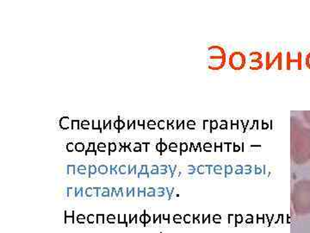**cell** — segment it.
Listing matches in <instances>:
<instances>
[{
	"mask_svg": "<svg viewBox=\"0 0 310 233\" xmlns=\"http://www.w3.org/2000/svg\"><path fill=\"white\" fill-rule=\"evenodd\" d=\"M292 154L298 164L305 163L310 158V130L298 123L293 126Z\"/></svg>",
	"mask_w": 310,
	"mask_h": 233,
	"instance_id": "cell-1",
	"label": "cell"
},
{
	"mask_svg": "<svg viewBox=\"0 0 310 233\" xmlns=\"http://www.w3.org/2000/svg\"><path fill=\"white\" fill-rule=\"evenodd\" d=\"M294 206L299 214H305L310 212V181L302 180L296 185Z\"/></svg>",
	"mask_w": 310,
	"mask_h": 233,
	"instance_id": "cell-2",
	"label": "cell"
},
{
	"mask_svg": "<svg viewBox=\"0 0 310 233\" xmlns=\"http://www.w3.org/2000/svg\"><path fill=\"white\" fill-rule=\"evenodd\" d=\"M208 68L212 71H218L224 68L227 62L226 51L221 46L212 45L208 48Z\"/></svg>",
	"mask_w": 310,
	"mask_h": 233,
	"instance_id": "cell-3",
	"label": "cell"
},
{
	"mask_svg": "<svg viewBox=\"0 0 310 233\" xmlns=\"http://www.w3.org/2000/svg\"><path fill=\"white\" fill-rule=\"evenodd\" d=\"M228 63L230 68L234 71H240L246 66V57L241 51H234L229 55Z\"/></svg>",
	"mask_w": 310,
	"mask_h": 233,
	"instance_id": "cell-4",
	"label": "cell"
},
{
	"mask_svg": "<svg viewBox=\"0 0 310 233\" xmlns=\"http://www.w3.org/2000/svg\"><path fill=\"white\" fill-rule=\"evenodd\" d=\"M251 65L250 69L253 71H258L263 68V62H262V54L258 51H252L250 53Z\"/></svg>",
	"mask_w": 310,
	"mask_h": 233,
	"instance_id": "cell-5",
	"label": "cell"
},
{
	"mask_svg": "<svg viewBox=\"0 0 310 233\" xmlns=\"http://www.w3.org/2000/svg\"><path fill=\"white\" fill-rule=\"evenodd\" d=\"M60 127L62 130H69L72 128V120L70 119L68 116H64L60 119Z\"/></svg>",
	"mask_w": 310,
	"mask_h": 233,
	"instance_id": "cell-6",
	"label": "cell"
},
{
	"mask_svg": "<svg viewBox=\"0 0 310 233\" xmlns=\"http://www.w3.org/2000/svg\"><path fill=\"white\" fill-rule=\"evenodd\" d=\"M95 146H96L95 142H90L89 146H88L87 150H85V154H86V156H87V154H89V153H91V152H93L95 154H97V151L95 150Z\"/></svg>",
	"mask_w": 310,
	"mask_h": 233,
	"instance_id": "cell-7",
	"label": "cell"
},
{
	"mask_svg": "<svg viewBox=\"0 0 310 233\" xmlns=\"http://www.w3.org/2000/svg\"><path fill=\"white\" fill-rule=\"evenodd\" d=\"M86 220H87L88 224H95V222H97V218L94 214H89L86 218Z\"/></svg>",
	"mask_w": 310,
	"mask_h": 233,
	"instance_id": "cell-8",
	"label": "cell"
},
{
	"mask_svg": "<svg viewBox=\"0 0 310 233\" xmlns=\"http://www.w3.org/2000/svg\"><path fill=\"white\" fill-rule=\"evenodd\" d=\"M97 172L100 174H106L108 173V168H107L106 165H101L97 168Z\"/></svg>",
	"mask_w": 310,
	"mask_h": 233,
	"instance_id": "cell-9",
	"label": "cell"
},
{
	"mask_svg": "<svg viewBox=\"0 0 310 233\" xmlns=\"http://www.w3.org/2000/svg\"><path fill=\"white\" fill-rule=\"evenodd\" d=\"M80 127H81L82 129H85V130L90 129V128H91V124H90V122L88 121V120H86V119L82 120V121L80 122Z\"/></svg>",
	"mask_w": 310,
	"mask_h": 233,
	"instance_id": "cell-10",
	"label": "cell"
},
{
	"mask_svg": "<svg viewBox=\"0 0 310 233\" xmlns=\"http://www.w3.org/2000/svg\"><path fill=\"white\" fill-rule=\"evenodd\" d=\"M77 172L79 174L85 175L86 174V172H87V169H86V167L85 165H79L77 168Z\"/></svg>",
	"mask_w": 310,
	"mask_h": 233,
	"instance_id": "cell-11",
	"label": "cell"
},
{
	"mask_svg": "<svg viewBox=\"0 0 310 233\" xmlns=\"http://www.w3.org/2000/svg\"><path fill=\"white\" fill-rule=\"evenodd\" d=\"M97 218V224H104V214H101V213H98L96 216Z\"/></svg>",
	"mask_w": 310,
	"mask_h": 233,
	"instance_id": "cell-12",
	"label": "cell"
},
{
	"mask_svg": "<svg viewBox=\"0 0 310 233\" xmlns=\"http://www.w3.org/2000/svg\"><path fill=\"white\" fill-rule=\"evenodd\" d=\"M75 170H76L75 165L70 164V165L67 166V174H69V175H73V174H75Z\"/></svg>",
	"mask_w": 310,
	"mask_h": 233,
	"instance_id": "cell-13",
	"label": "cell"
},
{
	"mask_svg": "<svg viewBox=\"0 0 310 233\" xmlns=\"http://www.w3.org/2000/svg\"><path fill=\"white\" fill-rule=\"evenodd\" d=\"M75 150L77 152H83L85 150V144L83 142H78L75 144Z\"/></svg>",
	"mask_w": 310,
	"mask_h": 233,
	"instance_id": "cell-14",
	"label": "cell"
},
{
	"mask_svg": "<svg viewBox=\"0 0 310 233\" xmlns=\"http://www.w3.org/2000/svg\"><path fill=\"white\" fill-rule=\"evenodd\" d=\"M110 190L108 188H102V192H101V196L102 197H110Z\"/></svg>",
	"mask_w": 310,
	"mask_h": 233,
	"instance_id": "cell-15",
	"label": "cell"
},
{
	"mask_svg": "<svg viewBox=\"0 0 310 233\" xmlns=\"http://www.w3.org/2000/svg\"><path fill=\"white\" fill-rule=\"evenodd\" d=\"M67 197L72 198L75 197V192H76V188H67Z\"/></svg>",
	"mask_w": 310,
	"mask_h": 233,
	"instance_id": "cell-16",
	"label": "cell"
},
{
	"mask_svg": "<svg viewBox=\"0 0 310 233\" xmlns=\"http://www.w3.org/2000/svg\"><path fill=\"white\" fill-rule=\"evenodd\" d=\"M97 148L99 152H105L107 150L106 144H105L104 142H99V144L97 145Z\"/></svg>",
	"mask_w": 310,
	"mask_h": 233,
	"instance_id": "cell-17",
	"label": "cell"
},
{
	"mask_svg": "<svg viewBox=\"0 0 310 233\" xmlns=\"http://www.w3.org/2000/svg\"><path fill=\"white\" fill-rule=\"evenodd\" d=\"M106 219L110 224H116V218L114 214H109L107 216Z\"/></svg>",
	"mask_w": 310,
	"mask_h": 233,
	"instance_id": "cell-18",
	"label": "cell"
},
{
	"mask_svg": "<svg viewBox=\"0 0 310 233\" xmlns=\"http://www.w3.org/2000/svg\"><path fill=\"white\" fill-rule=\"evenodd\" d=\"M74 219H75L74 216H66V217H65V224H74V222H75Z\"/></svg>",
	"mask_w": 310,
	"mask_h": 233,
	"instance_id": "cell-19",
	"label": "cell"
},
{
	"mask_svg": "<svg viewBox=\"0 0 310 233\" xmlns=\"http://www.w3.org/2000/svg\"><path fill=\"white\" fill-rule=\"evenodd\" d=\"M118 224H124L126 226V214H118Z\"/></svg>",
	"mask_w": 310,
	"mask_h": 233,
	"instance_id": "cell-20",
	"label": "cell"
},
{
	"mask_svg": "<svg viewBox=\"0 0 310 233\" xmlns=\"http://www.w3.org/2000/svg\"><path fill=\"white\" fill-rule=\"evenodd\" d=\"M80 128V121L79 120H72V130H78Z\"/></svg>",
	"mask_w": 310,
	"mask_h": 233,
	"instance_id": "cell-21",
	"label": "cell"
},
{
	"mask_svg": "<svg viewBox=\"0 0 310 233\" xmlns=\"http://www.w3.org/2000/svg\"><path fill=\"white\" fill-rule=\"evenodd\" d=\"M76 219H77V222L78 223V224H85V221H87L86 220L85 216L84 214H78L77 216V218Z\"/></svg>",
	"mask_w": 310,
	"mask_h": 233,
	"instance_id": "cell-22",
	"label": "cell"
},
{
	"mask_svg": "<svg viewBox=\"0 0 310 233\" xmlns=\"http://www.w3.org/2000/svg\"><path fill=\"white\" fill-rule=\"evenodd\" d=\"M118 171H119V173L121 174H128V172H129V168H127L126 165H122L119 167Z\"/></svg>",
	"mask_w": 310,
	"mask_h": 233,
	"instance_id": "cell-23",
	"label": "cell"
},
{
	"mask_svg": "<svg viewBox=\"0 0 310 233\" xmlns=\"http://www.w3.org/2000/svg\"><path fill=\"white\" fill-rule=\"evenodd\" d=\"M117 148V145L116 142H110L109 144V154H110V152H115Z\"/></svg>",
	"mask_w": 310,
	"mask_h": 233,
	"instance_id": "cell-24",
	"label": "cell"
},
{
	"mask_svg": "<svg viewBox=\"0 0 310 233\" xmlns=\"http://www.w3.org/2000/svg\"><path fill=\"white\" fill-rule=\"evenodd\" d=\"M97 167H96L95 165H93V164H91V165H90L89 166V176H91V175H92V174H95L96 173H97Z\"/></svg>",
	"mask_w": 310,
	"mask_h": 233,
	"instance_id": "cell-25",
	"label": "cell"
},
{
	"mask_svg": "<svg viewBox=\"0 0 310 233\" xmlns=\"http://www.w3.org/2000/svg\"><path fill=\"white\" fill-rule=\"evenodd\" d=\"M91 128L93 130H99V128H100V122H99V120H92Z\"/></svg>",
	"mask_w": 310,
	"mask_h": 233,
	"instance_id": "cell-26",
	"label": "cell"
},
{
	"mask_svg": "<svg viewBox=\"0 0 310 233\" xmlns=\"http://www.w3.org/2000/svg\"><path fill=\"white\" fill-rule=\"evenodd\" d=\"M85 194L86 197H92V196H94V194H93V188H87L85 191Z\"/></svg>",
	"mask_w": 310,
	"mask_h": 233,
	"instance_id": "cell-27",
	"label": "cell"
},
{
	"mask_svg": "<svg viewBox=\"0 0 310 233\" xmlns=\"http://www.w3.org/2000/svg\"><path fill=\"white\" fill-rule=\"evenodd\" d=\"M74 150H75V144L73 142H68L66 144V150L68 152H72Z\"/></svg>",
	"mask_w": 310,
	"mask_h": 233,
	"instance_id": "cell-28",
	"label": "cell"
},
{
	"mask_svg": "<svg viewBox=\"0 0 310 233\" xmlns=\"http://www.w3.org/2000/svg\"><path fill=\"white\" fill-rule=\"evenodd\" d=\"M146 188H138V196L139 197H145L146 195Z\"/></svg>",
	"mask_w": 310,
	"mask_h": 233,
	"instance_id": "cell-29",
	"label": "cell"
},
{
	"mask_svg": "<svg viewBox=\"0 0 310 233\" xmlns=\"http://www.w3.org/2000/svg\"><path fill=\"white\" fill-rule=\"evenodd\" d=\"M128 168H129V172H128V174H137V172H136V166H135V165H134V166L129 165Z\"/></svg>",
	"mask_w": 310,
	"mask_h": 233,
	"instance_id": "cell-30",
	"label": "cell"
},
{
	"mask_svg": "<svg viewBox=\"0 0 310 233\" xmlns=\"http://www.w3.org/2000/svg\"><path fill=\"white\" fill-rule=\"evenodd\" d=\"M83 192H84V189H83V188H80L79 189H78L77 188H76V192H75V197H78V196H80V197H83Z\"/></svg>",
	"mask_w": 310,
	"mask_h": 233,
	"instance_id": "cell-31",
	"label": "cell"
},
{
	"mask_svg": "<svg viewBox=\"0 0 310 233\" xmlns=\"http://www.w3.org/2000/svg\"><path fill=\"white\" fill-rule=\"evenodd\" d=\"M119 120L120 116H117V119L113 121V124H114V128L116 130H117V131H119Z\"/></svg>",
	"mask_w": 310,
	"mask_h": 233,
	"instance_id": "cell-32",
	"label": "cell"
},
{
	"mask_svg": "<svg viewBox=\"0 0 310 233\" xmlns=\"http://www.w3.org/2000/svg\"><path fill=\"white\" fill-rule=\"evenodd\" d=\"M137 224V215L135 214V215H134V217H131V215H130V218H129V224Z\"/></svg>",
	"mask_w": 310,
	"mask_h": 233,
	"instance_id": "cell-33",
	"label": "cell"
},
{
	"mask_svg": "<svg viewBox=\"0 0 310 233\" xmlns=\"http://www.w3.org/2000/svg\"><path fill=\"white\" fill-rule=\"evenodd\" d=\"M146 194L147 196H154V188H147L146 190Z\"/></svg>",
	"mask_w": 310,
	"mask_h": 233,
	"instance_id": "cell-34",
	"label": "cell"
},
{
	"mask_svg": "<svg viewBox=\"0 0 310 233\" xmlns=\"http://www.w3.org/2000/svg\"><path fill=\"white\" fill-rule=\"evenodd\" d=\"M110 197H112V198H118L117 191H116V189L115 188H111V194H110Z\"/></svg>",
	"mask_w": 310,
	"mask_h": 233,
	"instance_id": "cell-35",
	"label": "cell"
},
{
	"mask_svg": "<svg viewBox=\"0 0 310 233\" xmlns=\"http://www.w3.org/2000/svg\"><path fill=\"white\" fill-rule=\"evenodd\" d=\"M155 125H156V123H155L154 120H150V121L147 123V126H148V128H150V129H154L155 127Z\"/></svg>",
	"mask_w": 310,
	"mask_h": 233,
	"instance_id": "cell-36",
	"label": "cell"
},
{
	"mask_svg": "<svg viewBox=\"0 0 310 233\" xmlns=\"http://www.w3.org/2000/svg\"><path fill=\"white\" fill-rule=\"evenodd\" d=\"M117 195H118V198H122V197H124V194H123V188H120L119 189H118V191H117Z\"/></svg>",
	"mask_w": 310,
	"mask_h": 233,
	"instance_id": "cell-37",
	"label": "cell"
},
{
	"mask_svg": "<svg viewBox=\"0 0 310 233\" xmlns=\"http://www.w3.org/2000/svg\"><path fill=\"white\" fill-rule=\"evenodd\" d=\"M125 125H126V123H124V121L123 120H119V131L121 130H122V129H124V128H125Z\"/></svg>",
	"mask_w": 310,
	"mask_h": 233,
	"instance_id": "cell-38",
	"label": "cell"
},
{
	"mask_svg": "<svg viewBox=\"0 0 310 233\" xmlns=\"http://www.w3.org/2000/svg\"><path fill=\"white\" fill-rule=\"evenodd\" d=\"M140 174H147V167L146 165H143L141 166V171L139 172Z\"/></svg>",
	"mask_w": 310,
	"mask_h": 233,
	"instance_id": "cell-39",
	"label": "cell"
},
{
	"mask_svg": "<svg viewBox=\"0 0 310 233\" xmlns=\"http://www.w3.org/2000/svg\"><path fill=\"white\" fill-rule=\"evenodd\" d=\"M165 125H166L165 122L163 121V120H160V121L158 122V128H159V129H164V128H165Z\"/></svg>",
	"mask_w": 310,
	"mask_h": 233,
	"instance_id": "cell-40",
	"label": "cell"
},
{
	"mask_svg": "<svg viewBox=\"0 0 310 233\" xmlns=\"http://www.w3.org/2000/svg\"><path fill=\"white\" fill-rule=\"evenodd\" d=\"M100 122V128H99V131L102 132L103 130H104V120H99Z\"/></svg>",
	"mask_w": 310,
	"mask_h": 233,
	"instance_id": "cell-41",
	"label": "cell"
},
{
	"mask_svg": "<svg viewBox=\"0 0 310 233\" xmlns=\"http://www.w3.org/2000/svg\"><path fill=\"white\" fill-rule=\"evenodd\" d=\"M304 115H305V118H306V120H307V122L310 124V112H305Z\"/></svg>",
	"mask_w": 310,
	"mask_h": 233,
	"instance_id": "cell-42",
	"label": "cell"
},
{
	"mask_svg": "<svg viewBox=\"0 0 310 233\" xmlns=\"http://www.w3.org/2000/svg\"><path fill=\"white\" fill-rule=\"evenodd\" d=\"M170 150H171V151H176V150H177V144H174V142L171 144V145H170Z\"/></svg>",
	"mask_w": 310,
	"mask_h": 233,
	"instance_id": "cell-43",
	"label": "cell"
},
{
	"mask_svg": "<svg viewBox=\"0 0 310 233\" xmlns=\"http://www.w3.org/2000/svg\"><path fill=\"white\" fill-rule=\"evenodd\" d=\"M181 151H186L187 150V144H182L180 145Z\"/></svg>",
	"mask_w": 310,
	"mask_h": 233,
	"instance_id": "cell-44",
	"label": "cell"
},
{
	"mask_svg": "<svg viewBox=\"0 0 310 233\" xmlns=\"http://www.w3.org/2000/svg\"><path fill=\"white\" fill-rule=\"evenodd\" d=\"M173 219H174V221H175L176 223H179L180 222L181 217L179 215H175L174 216V218H173Z\"/></svg>",
	"mask_w": 310,
	"mask_h": 233,
	"instance_id": "cell-45",
	"label": "cell"
},
{
	"mask_svg": "<svg viewBox=\"0 0 310 233\" xmlns=\"http://www.w3.org/2000/svg\"><path fill=\"white\" fill-rule=\"evenodd\" d=\"M150 220H151L150 216L147 215V214H145V224H147V223L150 222Z\"/></svg>",
	"mask_w": 310,
	"mask_h": 233,
	"instance_id": "cell-46",
	"label": "cell"
},
{
	"mask_svg": "<svg viewBox=\"0 0 310 233\" xmlns=\"http://www.w3.org/2000/svg\"><path fill=\"white\" fill-rule=\"evenodd\" d=\"M74 212H75L74 211H72L70 212L68 211H65V217H66V216H74Z\"/></svg>",
	"mask_w": 310,
	"mask_h": 233,
	"instance_id": "cell-47",
	"label": "cell"
},
{
	"mask_svg": "<svg viewBox=\"0 0 310 233\" xmlns=\"http://www.w3.org/2000/svg\"><path fill=\"white\" fill-rule=\"evenodd\" d=\"M145 214H146V213L141 215V217H140V222L142 223V224H145Z\"/></svg>",
	"mask_w": 310,
	"mask_h": 233,
	"instance_id": "cell-48",
	"label": "cell"
},
{
	"mask_svg": "<svg viewBox=\"0 0 310 233\" xmlns=\"http://www.w3.org/2000/svg\"><path fill=\"white\" fill-rule=\"evenodd\" d=\"M147 144H145V142H143V144H141V150H144V151H147Z\"/></svg>",
	"mask_w": 310,
	"mask_h": 233,
	"instance_id": "cell-49",
	"label": "cell"
},
{
	"mask_svg": "<svg viewBox=\"0 0 310 233\" xmlns=\"http://www.w3.org/2000/svg\"><path fill=\"white\" fill-rule=\"evenodd\" d=\"M110 174H112V175L117 174V171H116V168H110Z\"/></svg>",
	"mask_w": 310,
	"mask_h": 233,
	"instance_id": "cell-50",
	"label": "cell"
},
{
	"mask_svg": "<svg viewBox=\"0 0 310 233\" xmlns=\"http://www.w3.org/2000/svg\"><path fill=\"white\" fill-rule=\"evenodd\" d=\"M138 126H144L145 125V121L144 120H138Z\"/></svg>",
	"mask_w": 310,
	"mask_h": 233,
	"instance_id": "cell-51",
	"label": "cell"
},
{
	"mask_svg": "<svg viewBox=\"0 0 310 233\" xmlns=\"http://www.w3.org/2000/svg\"><path fill=\"white\" fill-rule=\"evenodd\" d=\"M184 221H185V223H189V221H190V216L189 215L184 216Z\"/></svg>",
	"mask_w": 310,
	"mask_h": 233,
	"instance_id": "cell-52",
	"label": "cell"
},
{
	"mask_svg": "<svg viewBox=\"0 0 310 233\" xmlns=\"http://www.w3.org/2000/svg\"><path fill=\"white\" fill-rule=\"evenodd\" d=\"M165 150H166V145L163 144V142H161V152L164 151Z\"/></svg>",
	"mask_w": 310,
	"mask_h": 233,
	"instance_id": "cell-53",
	"label": "cell"
},
{
	"mask_svg": "<svg viewBox=\"0 0 310 233\" xmlns=\"http://www.w3.org/2000/svg\"><path fill=\"white\" fill-rule=\"evenodd\" d=\"M307 65L309 66V68H310V54L308 55V57H307Z\"/></svg>",
	"mask_w": 310,
	"mask_h": 233,
	"instance_id": "cell-54",
	"label": "cell"
},
{
	"mask_svg": "<svg viewBox=\"0 0 310 233\" xmlns=\"http://www.w3.org/2000/svg\"><path fill=\"white\" fill-rule=\"evenodd\" d=\"M156 148H157V150H158V151L161 152V144H157Z\"/></svg>",
	"mask_w": 310,
	"mask_h": 233,
	"instance_id": "cell-55",
	"label": "cell"
},
{
	"mask_svg": "<svg viewBox=\"0 0 310 233\" xmlns=\"http://www.w3.org/2000/svg\"><path fill=\"white\" fill-rule=\"evenodd\" d=\"M121 147H126L127 146V142H120Z\"/></svg>",
	"mask_w": 310,
	"mask_h": 233,
	"instance_id": "cell-56",
	"label": "cell"
},
{
	"mask_svg": "<svg viewBox=\"0 0 310 233\" xmlns=\"http://www.w3.org/2000/svg\"><path fill=\"white\" fill-rule=\"evenodd\" d=\"M120 152H123V151H126V148H125V147H121L120 148V150H119Z\"/></svg>",
	"mask_w": 310,
	"mask_h": 233,
	"instance_id": "cell-57",
	"label": "cell"
},
{
	"mask_svg": "<svg viewBox=\"0 0 310 233\" xmlns=\"http://www.w3.org/2000/svg\"><path fill=\"white\" fill-rule=\"evenodd\" d=\"M175 166H173V167H172V166H171V167H170V168H171V172H174V169H175Z\"/></svg>",
	"mask_w": 310,
	"mask_h": 233,
	"instance_id": "cell-58",
	"label": "cell"
}]
</instances>
